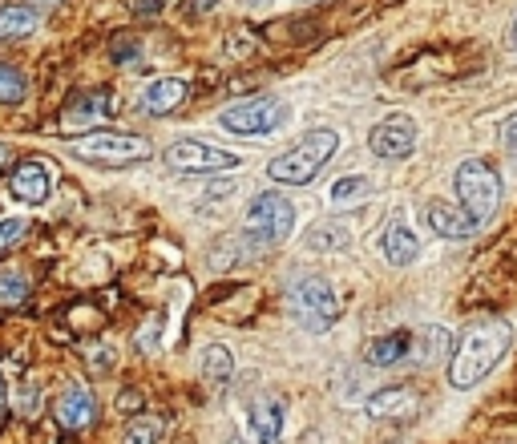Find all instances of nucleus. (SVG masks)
I'll list each match as a JSON object with an SVG mask.
<instances>
[{
	"label": "nucleus",
	"instance_id": "obj_32",
	"mask_svg": "<svg viewBox=\"0 0 517 444\" xmlns=\"http://www.w3.org/2000/svg\"><path fill=\"white\" fill-rule=\"evenodd\" d=\"M5 158H9V150H5V146H0V166H5Z\"/></svg>",
	"mask_w": 517,
	"mask_h": 444
},
{
	"label": "nucleus",
	"instance_id": "obj_26",
	"mask_svg": "<svg viewBox=\"0 0 517 444\" xmlns=\"http://www.w3.org/2000/svg\"><path fill=\"white\" fill-rule=\"evenodd\" d=\"M425 352H417V360H425V364H433V360H441L445 352H449V331L445 327H429L425 331Z\"/></svg>",
	"mask_w": 517,
	"mask_h": 444
},
{
	"label": "nucleus",
	"instance_id": "obj_22",
	"mask_svg": "<svg viewBox=\"0 0 517 444\" xmlns=\"http://www.w3.org/2000/svg\"><path fill=\"white\" fill-rule=\"evenodd\" d=\"M368 194H372V182H368L364 174H344V178L332 182V202H336V206L360 202V198H368Z\"/></svg>",
	"mask_w": 517,
	"mask_h": 444
},
{
	"label": "nucleus",
	"instance_id": "obj_8",
	"mask_svg": "<svg viewBox=\"0 0 517 444\" xmlns=\"http://www.w3.org/2000/svg\"><path fill=\"white\" fill-rule=\"evenodd\" d=\"M166 162L170 170L178 174H219V170H235L243 158L223 150V146H211V142H198V138H182L166 150Z\"/></svg>",
	"mask_w": 517,
	"mask_h": 444
},
{
	"label": "nucleus",
	"instance_id": "obj_33",
	"mask_svg": "<svg viewBox=\"0 0 517 444\" xmlns=\"http://www.w3.org/2000/svg\"><path fill=\"white\" fill-rule=\"evenodd\" d=\"M513 45H517V25H513Z\"/></svg>",
	"mask_w": 517,
	"mask_h": 444
},
{
	"label": "nucleus",
	"instance_id": "obj_29",
	"mask_svg": "<svg viewBox=\"0 0 517 444\" xmlns=\"http://www.w3.org/2000/svg\"><path fill=\"white\" fill-rule=\"evenodd\" d=\"M501 142H505V150H517V109L501 122Z\"/></svg>",
	"mask_w": 517,
	"mask_h": 444
},
{
	"label": "nucleus",
	"instance_id": "obj_20",
	"mask_svg": "<svg viewBox=\"0 0 517 444\" xmlns=\"http://www.w3.org/2000/svg\"><path fill=\"white\" fill-rule=\"evenodd\" d=\"M231 376H235V360H231V352L223 348V344H211L202 352V380L206 384H215V388H223V384H231Z\"/></svg>",
	"mask_w": 517,
	"mask_h": 444
},
{
	"label": "nucleus",
	"instance_id": "obj_17",
	"mask_svg": "<svg viewBox=\"0 0 517 444\" xmlns=\"http://www.w3.org/2000/svg\"><path fill=\"white\" fill-rule=\"evenodd\" d=\"M368 416H380V420H388V416H412L421 408V396L412 392V388H380V392H372L368 396Z\"/></svg>",
	"mask_w": 517,
	"mask_h": 444
},
{
	"label": "nucleus",
	"instance_id": "obj_9",
	"mask_svg": "<svg viewBox=\"0 0 517 444\" xmlns=\"http://www.w3.org/2000/svg\"><path fill=\"white\" fill-rule=\"evenodd\" d=\"M114 114V93L110 89H81L77 97H69L65 114H61V134H81L89 138L97 126H106Z\"/></svg>",
	"mask_w": 517,
	"mask_h": 444
},
{
	"label": "nucleus",
	"instance_id": "obj_18",
	"mask_svg": "<svg viewBox=\"0 0 517 444\" xmlns=\"http://www.w3.org/2000/svg\"><path fill=\"white\" fill-rule=\"evenodd\" d=\"M404 356H412V331H388V336L372 340L368 352H364V360H368L372 368H392V364H400Z\"/></svg>",
	"mask_w": 517,
	"mask_h": 444
},
{
	"label": "nucleus",
	"instance_id": "obj_1",
	"mask_svg": "<svg viewBox=\"0 0 517 444\" xmlns=\"http://www.w3.org/2000/svg\"><path fill=\"white\" fill-rule=\"evenodd\" d=\"M509 344H513L509 319L489 315V319L469 323L465 336H461L457 348H453V360H449V384L461 388V392L473 388V384H481V380L501 364V356L509 352Z\"/></svg>",
	"mask_w": 517,
	"mask_h": 444
},
{
	"label": "nucleus",
	"instance_id": "obj_19",
	"mask_svg": "<svg viewBox=\"0 0 517 444\" xmlns=\"http://www.w3.org/2000/svg\"><path fill=\"white\" fill-rule=\"evenodd\" d=\"M41 13L33 5H5L0 9V41H21L29 33H37Z\"/></svg>",
	"mask_w": 517,
	"mask_h": 444
},
{
	"label": "nucleus",
	"instance_id": "obj_21",
	"mask_svg": "<svg viewBox=\"0 0 517 444\" xmlns=\"http://www.w3.org/2000/svg\"><path fill=\"white\" fill-rule=\"evenodd\" d=\"M348 243H352V235L340 227V222H320V227L307 231V251H320V255L344 251Z\"/></svg>",
	"mask_w": 517,
	"mask_h": 444
},
{
	"label": "nucleus",
	"instance_id": "obj_27",
	"mask_svg": "<svg viewBox=\"0 0 517 444\" xmlns=\"http://www.w3.org/2000/svg\"><path fill=\"white\" fill-rule=\"evenodd\" d=\"M126 444H158V420L154 416H142L126 428Z\"/></svg>",
	"mask_w": 517,
	"mask_h": 444
},
{
	"label": "nucleus",
	"instance_id": "obj_3",
	"mask_svg": "<svg viewBox=\"0 0 517 444\" xmlns=\"http://www.w3.org/2000/svg\"><path fill=\"white\" fill-rule=\"evenodd\" d=\"M287 311L295 315L299 327L320 336V331L336 327L340 319V295L324 275H295L287 283Z\"/></svg>",
	"mask_w": 517,
	"mask_h": 444
},
{
	"label": "nucleus",
	"instance_id": "obj_31",
	"mask_svg": "<svg viewBox=\"0 0 517 444\" xmlns=\"http://www.w3.org/2000/svg\"><path fill=\"white\" fill-rule=\"evenodd\" d=\"M0 412H5V376H0Z\"/></svg>",
	"mask_w": 517,
	"mask_h": 444
},
{
	"label": "nucleus",
	"instance_id": "obj_24",
	"mask_svg": "<svg viewBox=\"0 0 517 444\" xmlns=\"http://www.w3.org/2000/svg\"><path fill=\"white\" fill-rule=\"evenodd\" d=\"M29 299V279L17 275V271H5L0 275V307H17Z\"/></svg>",
	"mask_w": 517,
	"mask_h": 444
},
{
	"label": "nucleus",
	"instance_id": "obj_25",
	"mask_svg": "<svg viewBox=\"0 0 517 444\" xmlns=\"http://www.w3.org/2000/svg\"><path fill=\"white\" fill-rule=\"evenodd\" d=\"M25 235H29V218H21V214L17 218H0V255H9Z\"/></svg>",
	"mask_w": 517,
	"mask_h": 444
},
{
	"label": "nucleus",
	"instance_id": "obj_15",
	"mask_svg": "<svg viewBox=\"0 0 517 444\" xmlns=\"http://www.w3.org/2000/svg\"><path fill=\"white\" fill-rule=\"evenodd\" d=\"M247 424H251L255 444H279V436H283V404L275 396H255L251 408H247Z\"/></svg>",
	"mask_w": 517,
	"mask_h": 444
},
{
	"label": "nucleus",
	"instance_id": "obj_13",
	"mask_svg": "<svg viewBox=\"0 0 517 444\" xmlns=\"http://www.w3.org/2000/svg\"><path fill=\"white\" fill-rule=\"evenodd\" d=\"M380 251H384V259L392 263V267H412L421 259V239H417V231L408 227V222L396 214L388 227H384V239H380Z\"/></svg>",
	"mask_w": 517,
	"mask_h": 444
},
{
	"label": "nucleus",
	"instance_id": "obj_30",
	"mask_svg": "<svg viewBox=\"0 0 517 444\" xmlns=\"http://www.w3.org/2000/svg\"><path fill=\"white\" fill-rule=\"evenodd\" d=\"M134 13H158V0H134Z\"/></svg>",
	"mask_w": 517,
	"mask_h": 444
},
{
	"label": "nucleus",
	"instance_id": "obj_5",
	"mask_svg": "<svg viewBox=\"0 0 517 444\" xmlns=\"http://www.w3.org/2000/svg\"><path fill=\"white\" fill-rule=\"evenodd\" d=\"M453 186H457L461 210L477 222V227H481L485 218H493V210H497V202H501V174H497L493 162H485V158L461 162L457 174H453Z\"/></svg>",
	"mask_w": 517,
	"mask_h": 444
},
{
	"label": "nucleus",
	"instance_id": "obj_11",
	"mask_svg": "<svg viewBox=\"0 0 517 444\" xmlns=\"http://www.w3.org/2000/svg\"><path fill=\"white\" fill-rule=\"evenodd\" d=\"M53 190V170L45 162H17L13 178H9V194L25 206H41Z\"/></svg>",
	"mask_w": 517,
	"mask_h": 444
},
{
	"label": "nucleus",
	"instance_id": "obj_12",
	"mask_svg": "<svg viewBox=\"0 0 517 444\" xmlns=\"http://www.w3.org/2000/svg\"><path fill=\"white\" fill-rule=\"evenodd\" d=\"M53 416H57L61 428L81 432V428H89V424L97 420V400H93V392H89L85 384H69V388L57 396Z\"/></svg>",
	"mask_w": 517,
	"mask_h": 444
},
{
	"label": "nucleus",
	"instance_id": "obj_6",
	"mask_svg": "<svg viewBox=\"0 0 517 444\" xmlns=\"http://www.w3.org/2000/svg\"><path fill=\"white\" fill-rule=\"evenodd\" d=\"M291 118V109L283 97H247V101H235L219 114V126L227 134H239V138H263V134H275L283 130Z\"/></svg>",
	"mask_w": 517,
	"mask_h": 444
},
{
	"label": "nucleus",
	"instance_id": "obj_7",
	"mask_svg": "<svg viewBox=\"0 0 517 444\" xmlns=\"http://www.w3.org/2000/svg\"><path fill=\"white\" fill-rule=\"evenodd\" d=\"M150 150L154 146L138 134H89L77 142L73 154L85 162H97V166H134V162H146Z\"/></svg>",
	"mask_w": 517,
	"mask_h": 444
},
{
	"label": "nucleus",
	"instance_id": "obj_10",
	"mask_svg": "<svg viewBox=\"0 0 517 444\" xmlns=\"http://www.w3.org/2000/svg\"><path fill=\"white\" fill-rule=\"evenodd\" d=\"M368 150L384 162H404L412 150H417V122L396 114V118H384L372 134H368Z\"/></svg>",
	"mask_w": 517,
	"mask_h": 444
},
{
	"label": "nucleus",
	"instance_id": "obj_23",
	"mask_svg": "<svg viewBox=\"0 0 517 444\" xmlns=\"http://www.w3.org/2000/svg\"><path fill=\"white\" fill-rule=\"evenodd\" d=\"M25 93H29L25 73L13 69V65H0V105H21Z\"/></svg>",
	"mask_w": 517,
	"mask_h": 444
},
{
	"label": "nucleus",
	"instance_id": "obj_4",
	"mask_svg": "<svg viewBox=\"0 0 517 444\" xmlns=\"http://www.w3.org/2000/svg\"><path fill=\"white\" fill-rule=\"evenodd\" d=\"M243 227H247V243H251L255 251H271V247H279V243L295 231V206H291L287 194L263 190V194L251 198Z\"/></svg>",
	"mask_w": 517,
	"mask_h": 444
},
{
	"label": "nucleus",
	"instance_id": "obj_2",
	"mask_svg": "<svg viewBox=\"0 0 517 444\" xmlns=\"http://www.w3.org/2000/svg\"><path fill=\"white\" fill-rule=\"evenodd\" d=\"M340 150V134L336 130H312L307 138H299L291 150H283L279 158L267 162V178L279 186H307Z\"/></svg>",
	"mask_w": 517,
	"mask_h": 444
},
{
	"label": "nucleus",
	"instance_id": "obj_16",
	"mask_svg": "<svg viewBox=\"0 0 517 444\" xmlns=\"http://www.w3.org/2000/svg\"><path fill=\"white\" fill-rule=\"evenodd\" d=\"M425 222L433 227V235H441V239H469V235H477V222L461 206H449V202H429L425 206Z\"/></svg>",
	"mask_w": 517,
	"mask_h": 444
},
{
	"label": "nucleus",
	"instance_id": "obj_34",
	"mask_svg": "<svg viewBox=\"0 0 517 444\" xmlns=\"http://www.w3.org/2000/svg\"><path fill=\"white\" fill-rule=\"evenodd\" d=\"M45 5H57V0H45Z\"/></svg>",
	"mask_w": 517,
	"mask_h": 444
},
{
	"label": "nucleus",
	"instance_id": "obj_28",
	"mask_svg": "<svg viewBox=\"0 0 517 444\" xmlns=\"http://www.w3.org/2000/svg\"><path fill=\"white\" fill-rule=\"evenodd\" d=\"M110 57H114L118 65H134V61H138V41H114Z\"/></svg>",
	"mask_w": 517,
	"mask_h": 444
},
{
	"label": "nucleus",
	"instance_id": "obj_14",
	"mask_svg": "<svg viewBox=\"0 0 517 444\" xmlns=\"http://www.w3.org/2000/svg\"><path fill=\"white\" fill-rule=\"evenodd\" d=\"M186 93H190V85L182 77H154L142 89V109L150 118H166V114H174V109L186 101Z\"/></svg>",
	"mask_w": 517,
	"mask_h": 444
}]
</instances>
